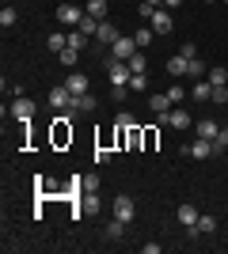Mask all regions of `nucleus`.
<instances>
[{"label":"nucleus","instance_id":"nucleus-23","mask_svg":"<svg viewBox=\"0 0 228 254\" xmlns=\"http://www.w3.org/2000/svg\"><path fill=\"white\" fill-rule=\"evenodd\" d=\"M126 64H130V72H149V57H145L141 50L133 53V57H130V61H126Z\"/></svg>","mask_w":228,"mask_h":254},{"label":"nucleus","instance_id":"nucleus-19","mask_svg":"<svg viewBox=\"0 0 228 254\" xmlns=\"http://www.w3.org/2000/svg\"><path fill=\"white\" fill-rule=\"evenodd\" d=\"M65 34H69V50H84V46L91 42V38H87V34L80 31V27H69Z\"/></svg>","mask_w":228,"mask_h":254},{"label":"nucleus","instance_id":"nucleus-16","mask_svg":"<svg viewBox=\"0 0 228 254\" xmlns=\"http://www.w3.org/2000/svg\"><path fill=\"white\" fill-rule=\"evenodd\" d=\"M149 106H152V114H156V118H163L175 103L167 99V91H156V95H149Z\"/></svg>","mask_w":228,"mask_h":254},{"label":"nucleus","instance_id":"nucleus-30","mask_svg":"<svg viewBox=\"0 0 228 254\" xmlns=\"http://www.w3.org/2000/svg\"><path fill=\"white\" fill-rule=\"evenodd\" d=\"M225 148H228V126H221L217 140H213V152H217V156H221V152H225Z\"/></svg>","mask_w":228,"mask_h":254},{"label":"nucleus","instance_id":"nucleus-40","mask_svg":"<svg viewBox=\"0 0 228 254\" xmlns=\"http://www.w3.org/2000/svg\"><path fill=\"white\" fill-rule=\"evenodd\" d=\"M145 4H152V8H163V0H145Z\"/></svg>","mask_w":228,"mask_h":254},{"label":"nucleus","instance_id":"nucleus-18","mask_svg":"<svg viewBox=\"0 0 228 254\" xmlns=\"http://www.w3.org/2000/svg\"><path fill=\"white\" fill-rule=\"evenodd\" d=\"M206 80L213 87H228V68L225 64H213V68H206Z\"/></svg>","mask_w":228,"mask_h":254},{"label":"nucleus","instance_id":"nucleus-21","mask_svg":"<svg viewBox=\"0 0 228 254\" xmlns=\"http://www.w3.org/2000/svg\"><path fill=\"white\" fill-rule=\"evenodd\" d=\"M46 46H50V53H61V50L69 46V34H65V31H54L50 38H46Z\"/></svg>","mask_w":228,"mask_h":254},{"label":"nucleus","instance_id":"nucleus-1","mask_svg":"<svg viewBox=\"0 0 228 254\" xmlns=\"http://www.w3.org/2000/svg\"><path fill=\"white\" fill-rule=\"evenodd\" d=\"M137 50H141V46H137V38H133V34H118V42L110 46V61H130Z\"/></svg>","mask_w":228,"mask_h":254},{"label":"nucleus","instance_id":"nucleus-32","mask_svg":"<svg viewBox=\"0 0 228 254\" xmlns=\"http://www.w3.org/2000/svg\"><path fill=\"white\" fill-rule=\"evenodd\" d=\"M141 129H137V126H130V133H126V144H130V148H137V144H141Z\"/></svg>","mask_w":228,"mask_h":254},{"label":"nucleus","instance_id":"nucleus-35","mask_svg":"<svg viewBox=\"0 0 228 254\" xmlns=\"http://www.w3.org/2000/svg\"><path fill=\"white\" fill-rule=\"evenodd\" d=\"M190 76H206V64L198 61V57H190Z\"/></svg>","mask_w":228,"mask_h":254},{"label":"nucleus","instance_id":"nucleus-29","mask_svg":"<svg viewBox=\"0 0 228 254\" xmlns=\"http://www.w3.org/2000/svg\"><path fill=\"white\" fill-rule=\"evenodd\" d=\"M133 38H137V46L145 50V46H149L152 38H156V31H152V27H141V31H133Z\"/></svg>","mask_w":228,"mask_h":254},{"label":"nucleus","instance_id":"nucleus-15","mask_svg":"<svg viewBox=\"0 0 228 254\" xmlns=\"http://www.w3.org/2000/svg\"><path fill=\"white\" fill-rule=\"evenodd\" d=\"M190 99H194V103H209V99H213V84H209V80H194V84H190Z\"/></svg>","mask_w":228,"mask_h":254},{"label":"nucleus","instance_id":"nucleus-25","mask_svg":"<svg viewBox=\"0 0 228 254\" xmlns=\"http://www.w3.org/2000/svg\"><path fill=\"white\" fill-rule=\"evenodd\" d=\"M186 95H190V91H186L183 84H171V87H167V99H171L175 106H183V99H186Z\"/></svg>","mask_w":228,"mask_h":254},{"label":"nucleus","instance_id":"nucleus-14","mask_svg":"<svg viewBox=\"0 0 228 254\" xmlns=\"http://www.w3.org/2000/svg\"><path fill=\"white\" fill-rule=\"evenodd\" d=\"M91 110H95V99L91 95H73V103H69V114H91Z\"/></svg>","mask_w":228,"mask_h":254},{"label":"nucleus","instance_id":"nucleus-37","mask_svg":"<svg viewBox=\"0 0 228 254\" xmlns=\"http://www.w3.org/2000/svg\"><path fill=\"white\" fill-rule=\"evenodd\" d=\"M107 159H110L107 148H95V167H99V163H107Z\"/></svg>","mask_w":228,"mask_h":254},{"label":"nucleus","instance_id":"nucleus-17","mask_svg":"<svg viewBox=\"0 0 228 254\" xmlns=\"http://www.w3.org/2000/svg\"><path fill=\"white\" fill-rule=\"evenodd\" d=\"M65 87L73 91V95H87V76H84V72H69Z\"/></svg>","mask_w":228,"mask_h":254},{"label":"nucleus","instance_id":"nucleus-36","mask_svg":"<svg viewBox=\"0 0 228 254\" xmlns=\"http://www.w3.org/2000/svg\"><path fill=\"white\" fill-rule=\"evenodd\" d=\"M126 95H130V87H110V99H118V103H122Z\"/></svg>","mask_w":228,"mask_h":254},{"label":"nucleus","instance_id":"nucleus-12","mask_svg":"<svg viewBox=\"0 0 228 254\" xmlns=\"http://www.w3.org/2000/svg\"><path fill=\"white\" fill-rule=\"evenodd\" d=\"M194 133H198V137H206V140H217L221 122H213V118H198V122H194Z\"/></svg>","mask_w":228,"mask_h":254},{"label":"nucleus","instance_id":"nucleus-41","mask_svg":"<svg viewBox=\"0 0 228 254\" xmlns=\"http://www.w3.org/2000/svg\"><path fill=\"white\" fill-rule=\"evenodd\" d=\"M221 4H228V0H221Z\"/></svg>","mask_w":228,"mask_h":254},{"label":"nucleus","instance_id":"nucleus-7","mask_svg":"<svg viewBox=\"0 0 228 254\" xmlns=\"http://www.w3.org/2000/svg\"><path fill=\"white\" fill-rule=\"evenodd\" d=\"M8 118H15V122H31V118H34V103L27 95H19L15 103L8 106Z\"/></svg>","mask_w":228,"mask_h":254},{"label":"nucleus","instance_id":"nucleus-4","mask_svg":"<svg viewBox=\"0 0 228 254\" xmlns=\"http://www.w3.org/2000/svg\"><path fill=\"white\" fill-rule=\"evenodd\" d=\"M149 27L156 34H171L175 31V15H171V8H156L152 11V19H149Z\"/></svg>","mask_w":228,"mask_h":254},{"label":"nucleus","instance_id":"nucleus-33","mask_svg":"<svg viewBox=\"0 0 228 254\" xmlns=\"http://www.w3.org/2000/svg\"><path fill=\"white\" fill-rule=\"evenodd\" d=\"M84 193H99V175H84Z\"/></svg>","mask_w":228,"mask_h":254},{"label":"nucleus","instance_id":"nucleus-31","mask_svg":"<svg viewBox=\"0 0 228 254\" xmlns=\"http://www.w3.org/2000/svg\"><path fill=\"white\" fill-rule=\"evenodd\" d=\"M15 19H19V11L11 8V4H8L4 11H0V23H4V27H15Z\"/></svg>","mask_w":228,"mask_h":254},{"label":"nucleus","instance_id":"nucleus-5","mask_svg":"<svg viewBox=\"0 0 228 254\" xmlns=\"http://www.w3.org/2000/svg\"><path fill=\"white\" fill-rule=\"evenodd\" d=\"M84 15H87V11L76 8V4H61V8H57V23H65V27H80Z\"/></svg>","mask_w":228,"mask_h":254},{"label":"nucleus","instance_id":"nucleus-11","mask_svg":"<svg viewBox=\"0 0 228 254\" xmlns=\"http://www.w3.org/2000/svg\"><path fill=\"white\" fill-rule=\"evenodd\" d=\"M114 42H118V27L110 19H103L99 23V34H95V46H114Z\"/></svg>","mask_w":228,"mask_h":254},{"label":"nucleus","instance_id":"nucleus-3","mask_svg":"<svg viewBox=\"0 0 228 254\" xmlns=\"http://www.w3.org/2000/svg\"><path fill=\"white\" fill-rule=\"evenodd\" d=\"M110 212H114L118 220H126V224H130L133 216H137V205H133V197H130V193H118V197L110 201Z\"/></svg>","mask_w":228,"mask_h":254},{"label":"nucleus","instance_id":"nucleus-20","mask_svg":"<svg viewBox=\"0 0 228 254\" xmlns=\"http://www.w3.org/2000/svg\"><path fill=\"white\" fill-rule=\"evenodd\" d=\"M198 216H202V212H198L194 205H179V224H183V228H194Z\"/></svg>","mask_w":228,"mask_h":254},{"label":"nucleus","instance_id":"nucleus-34","mask_svg":"<svg viewBox=\"0 0 228 254\" xmlns=\"http://www.w3.org/2000/svg\"><path fill=\"white\" fill-rule=\"evenodd\" d=\"M209 103L225 106V103H228V87H213V99H209Z\"/></svg>","mask_w":228,"mask_h":254},{"label":"nucleus","instance_id":"nucleus-28","mask_svg":"<svg viewBox=\"0 0 228 254\" xmlns=\"http://www.w3.org/2000/svg\"><path fill=\"white\" fill-rule=\"evenodd\" d=\"M76 57H80V50H69V46H65L61 53H57V61L65 64V68H73V64H76Z\"/></svg>","mask_w":228,"mask_h":254},{"label":"nucleus","instance_id":"nucleus-26","mask_svg":"<svg viewBox=\"0 0 228 254\" xmlns=\"http://www.w3.org/2000/svg\"><path fill=\"white\" fill-rule=\"evenodd\" d=\"M80 209H84V216L87 212H99V193H84V197H80Z\"/></svg>","mask_w":228,"mask_h":254},{"label":"nucleus","instance_id":"nucleus-6","mask_svg":"<svg viewBox=\"0 0 228 254\" xmlns=\"http://www.w3.org/2000/svg\"><path fill=\"white\" fill-rule=\"evenodd\" d=\"M183 152H186L190 159H209V156H217V152H213V140H206V137H194Z\"/></svg>","mask_w":228,"mask_h":254},{"label":"nucleus","instance_id":"nucleus-24","mask_svg":"<svg viewBox=\"0 0 228 254\" xmlns=\"http://www.w3.org/2000/svg\"><path fill=\"white\" fill-rule=\"evenodd\" d=\"M122 235H126V220H118V216H114V220L107 224V239H114V243H118Z\"/></svg>","mask_w":228,"mask_h":254},{"label":"nucleus","instance_id":"nucleus-9","mask_svg":"<svg viewBox=\"0 0 228 254\" xmlns=\"http://www.w3.org/2000/svg\"><path fill=\"white\" fill-rule=\"evenodd\" d=\"M69 103H73V91H69L65 84L50 87V106H54V110H69Z\"/></svg>","mask_w":228,"mask_h":254},{"label":"nucleus","instance_id":"nucleus-22","mask_svg":"<svg viewBox=\"0 0 228 254\" xmlns=\"http://www.w3.org/2000/svg\"><path fill=\"white\" fill-rule=\"evenodd\" d=\"M84 11H87V15H95V19H107V0H87Z\"/></svg>","mask_w":228,"mask_h":254},{"label":"nucleus","instance_id":"nucleus-42","mask_svg":"<svg viewBox=\"0 0 228 254\" xmlns=\"http://www.w3.org/2000/svg\"><path fill=\"white\" fill-rule=\"evenodd\" d=\"M206 4H213V0H206Z\"/></svg>","mask_w":228,"mask_h":254},{"label":"nucleus","instance_id":"nucleus-27","mask_svg":"<svg viewBox=\"0 0 228 254\" xmlns=\"http://www.w3.org/2000/svg\"><path fill=\"white\" fill-rule=\"evenodd\" d=\"M149 87V72H133L130 76V91H145Z\"/></svg>","mask_w":228,"mask_h":254},{"label":"nucleus","instance_id":"nucleus-10","mask_svg":"<svg viewBox=\"0 0 228 254\" xmlns=\"http://www.w3.org/2000/svg\"><path fill=\"white\" fill-rule=\"evenodd\" d=\"M186 232H190V239H198V235H213V232H217V220H213L209 212H202L198 224H194V228H186Z\"/></svg>","mask_w":228,"mask_h":254},{"label":"nucleus","instance_id":"nucleus-13","mask_svg":"<svg viewBox=\"0 0 228 254\" xmlns=\"http://www.w3.org/2000/svg\"><path fill=\"white\" fill-rule=\"evenodd\" d=\"M167 72H171L175 80H183V76L190 72V57H183V53H175V57H167Z\"/></svg>","mask_w":228,"mask_h":254},{"label":"nucleus","instance_id":"nucleus-2","mask_svg":"<svg viewBox=\"0 0 228 254\" xmlns=\"http://www.w3.org/2000/svg\"><path fill=\"white\" fill-rule=\"evenodd\" d=\"M130 64L126 61H107V80H110V87H130Z\"/></svg>","mask_w":228,"mask_h":254},{"label":"nucleus","instance_id":"nucleus-8","mask_svg":"<svg viewBox=\"0 0 228 254\" xmlns=\"http://www.w3.org/2000/svg\"><path fill=\"white\" fill-rule=\"evenodd\" d=\"M160 122H167V126H171V129H190V122H194V118L186 114L183 106H171V110H167V114H163Z\"/></svg>","mask_w":228,"mask_h":254},{"label":"nucleus","instance_id":"nucleus-39","mask_svg":"<svg viewBox=\"0 0 228 254\" xmlns=\"http://www.w3.org/2000/svg\"><path fill=\"white\" fill-rule=\"evenodd\" d=\"M179 4H183V0H163V8H179Z\"/></svg>","mask_w":228,"mask_h":254},{"label":"nucleus","instance_id":"nucleus-38","mask_svg":"<svg viewBox=\"0 0 228 254\" xmlns=\"http://www.w3.org/2000/svg\"><path fill=\"white\" fill-rule=\"evenodd\" d=\"M137 11H141V19H152V11H156V8H152V4H145V0H141V8H137Z\"/></svg>","mask_w":228,"mask_h":254}]
</instances>
